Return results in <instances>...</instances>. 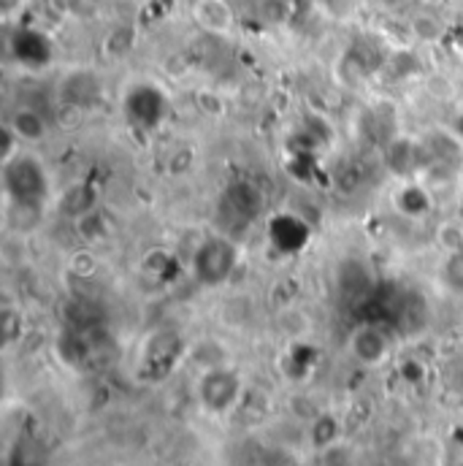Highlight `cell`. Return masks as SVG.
Segmentation results:
<instances>
[{"mask_svg":"<svg viewBox=\"0 0 463 466\" xmlns=\"http://www.w3.org/2000/svg\"><path fill=\"white\" fill-rule=\"evenodd\" d=\"M3 204H30L46 207L52 193V179L41 157L27 147L8 163H0Z\"/></svg>","mask_w":463,"mask_h":466,"instance_id":"6da1fadb","label":"cell"},{"mask_svg":"<svg viewBox=\"0 0 463 466\" xmlns=\"http://www.w3.org/2000/svg\"><path fill=\"white\" fill-rule=\"evenodd\" d=\"M238 268V247L228 236H206L193 252V277L204 288H220Z\"/></svg>","mask_w":463,"mask_h":466,"instance_id":"7a4b0ae2","label":"cell"},{"mask_svg":"<svg viewBox=\"0 0 463 466\" xmlns=\"http://www.w3.org/2000/svg\"><path fill=\"white\" fill-rule=\"evenodd\" d=\"M198 399L212 415L231 412L241 399V377L226 366L204 371L198 380Z\"/></svg>","mask_w":463,"mask_h":466,"instance_id":"3957f363","label":"cell"},{"mask_svg":"<svg viewBox=\"0 0 463 466\" xmlns=\"http://www.w3.org/2000/svg\"><path fill=\"white\" fill-rule=\"evenodd\" d=\"M388 168L401 179H415L420 171L428 168L426 144H418L407 136H398L388 144Z\"/></svg>","mask_w":463,"mask_h":466,"instance_id":"277c9868","label":"cell"},{"mask_svg":"<svg viewBox=\"0 0 463 466\" xmlns=\"http://www.w3.org/2000/svg\"><path fill=\"white\" fill-rule=\"evenodd\" d=\"M193 22L209 33V35H231L236 27V11H233L231 0H196L190 8Z\"/></svg>","mask_w":463,"mask_h":466,"instance_id":"5b68a950","label":"cell"},{"mask_svg":"<svg viewBox=\"0 0 463 466\" xmlns=\"http://www.w3.org/2000/svg\"><path fill=\"white\" fill-rule=\"evenodd\" d=\"M349 352L363 366H379L390 355V342L382 334V329L363 323L349 334Z\"/></svg>","mask_w":463,"mask_h":466,"instance_id":"8992f818","label":"cell"},{"mask_svg":"<svg viewBox=\"0 0 463 466\" xmlns=\"http://www.w3.org/2000/svg\"><path fill=\"white\" fill-rule=\"evenodd\" d=\"M5 127L25 144V147H38L41 141H46L49 136V122L44 112L33 109V106H16L8 119H5Z\"/></svg>","mask_w":463,"mask_h":466,"instance_id":"52a82bcc","label":"cell"},{"mask_svg":"<svg viewBox=\"0 0 463 466\" xmlns=\"http://www.w3.org/2000/svg\"><path fill=\"white\" fill-rule=\"evenodd\" d=\"M393 201H396V209L407 218H426L434 212V196L415 179H404Z\"/></svg>","mask_w":463,"mask_h":466,"instance_id":"ba28073f","label":"cell"},{"mask_svg":"<svg viewBox=\"0 0 463 466\" xmlns=\"http://www.w3.org/2000/svg\"><path fill=\"white\" fill-rule=\"evenodd\" d=\"M434 241L445 255L463 252V215H448V218L437 220Z\"/></svg>","mask_w":463,"mask_h":466,"instance_id":"9c48e42d","label":"cell"},{"mask_svg":"<svg viewBox=\"0 0 463 466\" xmlns=\"http://www.w3.org/2000/svg\"><path fill=\"white\" fill-rule=\"evenodd\" d=\"M409 30L418 41H426V44H434L445 35V25L434 16V14H426L420 11L412 22H409Z\"/></svg>","mask_w":463,"mask_h":466,"instance_id":"30bf717a","label":"cell"},{"mask_svg":"<svg viewBox=\"0 0 463 466\" xmlns=\"http://www.w3.org/2000/svg\"><path fill=\"white\" fill-rule=\"evenodd\" d=\"M442 285L453 293H463V252L445 255L442 263Z\"/></svg>","mask_w":463,"mask_h":466,"instance_id":"8fae6325","label":"cell"},{"mask_svg":"<svg viewBox=\"0 0 463 466\" xmlns=\"http://www.w3.org/2000/svg\"><path fill=\"white\" fill-rule=\"evenodd\" d=\"M27 0H0V16L5 22H14L22 11H25Z\"/></svg>","mask_w":463,"mask_h":466,"instance_id":"7c38bea8","label":"cell"},{"mask_svg":"<svg viewBox=\"0 0 463 466\" xmlns=\"http://www.w3.org/2000/svg\"><path fill=\"white\" fill-rule=\"evenodd\" d=\"M450 130L456 133V138L463 144V109L456 115V119H453V125H450Z\"/></svg>","mask_w":463,"mask_h":466,"instance_id":"4fadbf2b","label":"cell"}]
</instances>
